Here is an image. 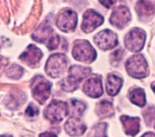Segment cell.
I'll return each instance as SVG.
<instances>
[{"label": "cell", "mask_w": 155, "mask_h": 137, "mask_svg": "<svg viewBox=\"0 0 155 137\" xmlns=\"http://www.w3.org/2000/svg\"><path fill=\"white\" fill-rule=\"evenodd\" d=\"M99 2L106 8H110L115 3V0H99Z\"/></svg>", "instance_id": "27"}, {"label": "cell", "mask_w": 155, "mask_h": 137, "mask_svg": "<svg viewBox=\"0 0 155 137\" xmlns=\"http://www.w3.org/2000/svg\"><path fill=\"white\" fill-rule=\"evenodd\" d=\"M23 73V70L22 67H20L18 64H13L11 65L8 70H7V75L13 79H18L22 77Z\"/></svg>", "instance_id": "22"}, {"label": "cell", "mask_w": 155, "mask_h": 137, "mask_svg": "<svg viewBox=\"0 0 155 137\" xmlns=\"http://www.w3.org/2000/svg\"><path fill=\"white\" fill-rule=\"evenodd\" d=\"M122 85H123V80L120 77L114 74H110L108 76L107 82H106L107 93L110 96L117 95Z\"/></svg>", "instance_id": "17"}, {"label": "cell", "mask_w": 155, "mask_h": 137, "mask_svg": "<svg viewBox=\"0 0 155 137\" xmlns=\"http://www.w3.org/2000/svg\"><path fill=\"white\" fill-rule=\"evenodd\" d=\"M125 67L128 73L135 79H143L149 74L148 64L142 54H134L131 56L127 61Z\"/></svg>", "instance_id": "3"}, {"label": "cell", "mask_w": 155, "mask_h": 137, "mask_svg": "<svg viewBox=\"0 0 155 137\" xmlns=\"http://www.w3.org/2000/svg\"><path fill=\"white\" fill-rule=\"evenodd\" d=\"M120 121L124 126L125 134L131 136L136 135L139 131L140 123L139 117H131L129 116H122Z\"/></svg>", "instance_id": "16"}, {"label": "cell", "mask_w": 155, "mask_h": 137, "mask_svg": "<svg viewBox=\"0 0 155 137\" xmlns=\"http://www.w3.org/2000/svg\"><path fill=\"white\" fill-rule=\"evenodd\" d=\"M130 20H131V13L129 8L127 7L121 5L114 8V11L112 12L110 18V23L114 27L122 29L128 25Z\"/></svg>", "instance_id": "10"}, {"label": "cell", "mask_w": 155, "mask_h": 137, "mask_svg": "<svg viewBox=\"0 0 155 137\" xmlns=\"http://www.w3.org/2000/svg\"><path fill=\"white\" fill-rule=\"evenodd\" d=\"M65 130L71 136H80L86 131V125L76 117H72L65 124Z\"/></svg>", "instance_id": "15"}, {"label": "cell", "mask_w": 155, "mask_h": 137, "mask_svg": "<svg viewBox=\"0 0 155 137\" xmlns=\"http://www.w3.org/2000/svg\"><path fill=\"white\" fill-rule=\"evenodd\" d=\"M39 137H57V135L51 132H44V133H41Z\"/></svg>", "instance_id": "28"}, {"label": "cell", "mask_w": 155, "mask_h": 137, "mask_svg": "<svg viewBox=\"0 0 155 137\" xmlns=\"http://www.w3.org/2000/svg\"><path fill=\"white\" fill-rule=\"evenodd\" d=\"M32 39L39 43H45L50 50H55L59 45L60 37L56 34L48 23H43L32 34Z\"/></svg>", "instance_id": "1"}, {"label": "cell", "mask_w": 155, "mask_h": 137, "mask_svg": "<svg viewBox=\"0 0 155 137\" xmlns=\"http://www.w3.org/2000/svg\"><path fill=\"white\" fill-rule=\"evenodd\" d=\"M38 107L34 106L33 104H30V105L28 107V108L26 110V114L28 115V117H34V116H37L38 114Z\"/></svg>", "instance_id": "26"}, {"label": "cell", "mask_w": 155, "mask_h": 137, "mask_svg": "<svg viewBox=\"0 0 155 137\" xmlns=\"http://www.w3.org/2000/svg\"><path fill=\"white\" fill-rule=\"evenodd\" d=\"M130 101L133 102L134 104L139 106V107H143L145 105V92L140 88L134 89L130 92Z\"/></svg>", "instance_id": "20"}, {"label": "cell", "mask_w": 155, "mask_h": 137, "mask_svg": "<svg viewBox=\"0 0 155 137\" xmlns=\"http://www.w3.org/2000/svg\"><path fill=\"white\" fill-rule=\"evenodd\" d=\"M106 126L107 125L105 124V123H102V124H100L97 126L95 137H107L106 136V134H105Z\"/></svg>", "instance_id": "24"}, {"label": "cell", "mask_w": 155, "mask_h": 137, "mask_svg": "<svg viewBox=\"0 0 155 137\" xmlns=\"http://www.w3.org/2000/svg\"><path fill=\"white\" fill-rule=\"evenodd\" d=\"M91 73V70L90 68L83 67L81 65H72L69 70V76L78 81L79 83L88 76Z\"/></svg>", "instance_id": "18"}, {"label": "cell", "mask_w": 155, "mask_h": 137, "mask_svg": "<svg viewBox=\"0 0 155 137\" xmlns=\"http://www.w3.org/2000/svg\"><path fill=\"white\" fill-rule=\"evenodd\" d=\"M67 59L65 54H55L51 55L46 64V73L52 78L61 76L66 70Z\"/></svg>", "instance_id": "6"}, {"label": "cell", "mask_w": 155, "mask_h": 137, "mask_svg": "<svg viewBox=\"0 0 155 137\" xmlns=\"http://www.w3.org/2000/svg\"><path fill=\"white\" fill-rule=\"evenodd\" d=\"M146 40L145 32L141 28H133L124 37V44L128 50L132 52H139L144 46Z\"/></svg>", "instance_id": "7"}, {"label": "cell", "mask_w": 155, "mask_h": 137, "mask_svg": "<svg viewBox=\"0 0 155 137\" xmlns=\"http://www.w3.org/2000/svg\"><path fill=\"white\" fill-rule=\"evenodd\" d=\"M79 85V82L74 79L71 76L67 77L65 79H63L61 82V87L64 91L67 92H73L78 88Z\"/></svg>", "instance_id": "21"}, {"label": "cell", "mask_w": 155, "mask_h": 137, "mask_svg": "<svg viewBox=\"0 0 155 137\" xmlns=\"http://www.w3.org/2000/svg\"><path fill=\"white\" fill-rule=\"evenodd\" d=\"M135 8L140 19H149L155 14V0H139Z\"/></svg>", "instance_id": "14"}, {"label": "cell", "mask_w": 155, "mask_h": 137, "mask_svg": "<svg viewBox=\"0 0 155 137\" xmlns=\"http://www.w3.org/2000/svg\"><path fill=\"white\" fill-rule=\"evenodd\" d=\"M68 112L69 110L66 102L52 101L44 111V116L51 123H59L67 117Z\"/></svg>", "instance_id": "5"}, {"label": "cell", "mask_w": 155, "mask_h": 137, "mask_svg": "<svg viewBox=\"0 0 155 137\" xmlns=\"http://www.w3.org/2000/svg\"><path fill=\"white\" fill-rule=\"evenodd\" d=\"M71 106L72 108L73 114L75 115L74 117H77V116H81L82 114L86 107V105L83 102L77 101V100H72L71 102Z\"/></svg>", "instance_id": "23"}, {"label": "cell", "mask_w": 155, "mask_h": 137, "mask_svg": "<svg viewBox=\"0 0 155 137\" xmlns=\"http://www.w3.org/2000/svg\"><path fill=\"white\" fill-rule=\"evenodd\" d=\"M151 88H152L153 91L155 92V82H154V83H153L152 84H151Z\"/></svg>", "instance_id": "30"}, {"label": "cell", "mask_w": 155, "mask_h": 137, "mask_svg": "<svg viewBox=\"0 0 155 137\" xmlns=\"http://www.w3.org/2000/svg\"><path fill=\"white\" fill-rule=\"evenodd\" d=\"M72 55L76 61L90 64L96 59L97 54L88 41L78 40L73 46Z\"/></svg>", "instance_id": "2"}, {"label": "cell", "mask_w": 155, "mask_h": 137, "mask_svg": "<svg viewBox=\"0 0 155 137\" xmlns=\"http://www.w3.org/2000/svg\"><path fill=\"white\" fill-rule=\"evenodd\" d=\"M104 23V17L92 9H89L83 15V23L81 29L86 33L93 32L95 29L102 25Z\"/></svg>", "instance_id": "11"}, {"label": "cell", "mask_w": 155, "mask_h": 137, "mask_svg": "<svg viewBox=\"0 0 155 137\" xmlns=\"http://www.w3.org/2000/svg\"><path fill=\"white\" fill-rule=\"evenodd\" d=\"M41 57H42V53L41 50L36 45H29L19 58L28 66H34L39 63Z\"/></svg>", "instance_id": "12"}, {"label": "cell", "mask_w": 155, "mask_h": 137, "mask_svg": "<svg viewBox=\"0 0 155 137\" xmlns=\"http://www.w3.org/2000/svg\"><path fill=\"white\" fill-rule=\"evenodd\" d=\"M141 137H155V134L153 133V132H148V133H145Z\"/></svg>", "instance_id": "29"}, {"label": "cell", "mask_w": 155, "mask_h": 137, "mask_svg": "<svg viewBox=\"0 0 155 137\" xmlns=\"http://www.w3.org/2000/svg\"><path fill=\"white\" fill-rule=\"evenodd\" d=\"M32 96L39 103L43 104L51 93V83L41 75L36 76L32 81Z\"/></svg>", "instance_id": "4"}, {"label": "cell", "mask_w": 155, "mask_h": 137, "mask_svg": "<svg viewBox=\"0 0 155 137\" xmlns=\"http://www.w3.org/2000/svg\"><path fill=\"white\" fill-rule=\"evenodd\" d=\"M114 107L108 101H101L96 107V113L100 117H108L114 114Z\"/></svg>", "instance_id": "19"}, {"label": "cell", "mask_w": 155, "mask_h": 137, "mask_svg": "<svg viewBox=\"0 0 155 137\" xmlns=\"http://www.w3.org/2000/svg\"><path fill=\"white\" fill-rule=\"evenodd\" d=\"M77 15L76 13L71 9L62 10L57 16V26L61 31L64 32H73L77 25Z\"/></svg>", "instance_id": "8"}, {"label": "cell", "mask_w": 155, "mask_h": 137, "mask_svg": "<svg viewBox=\"0 0 155 137\" xmlns=\"http://www.w3.org/2000/svg\"><path fill=\"white\" fill-rule=\"evenodd\" d=\"M83 92L86 95L96 98L103 94V87H102L101 79L100 78L95 77L91 78L84 83L83 86Z\"/></svg>", "instance_id": "13"}, {"label": "cell", "mask_w": 155, "mask_h": 137, "mask_svg": "<svg viewBox=\"0 0 155 137\" xmlns=\"http://www.w3.org/2000/svg\"><path fill=\"white\" fill-rule=\"evenodd\" d=\"M96 45L100 49L107 51L115 47L118 45V38L116 34L110 30H104L96 34L94 37Z\"/></svg>", "instance_id": "9"}, {"label": "cell", "mask_w": 155, "mask_h": 137, "mask_svg": "<svg viewBox=\"0 0 155 137\" xmlns=\"http://www.w3.org/2000/svg\"><path fill=\"white\" fill-rule=\"evenodd\" d=\"M1 137H13L12 135H2Z\"/></svg>", "instance_id": "31"}, {"label": "cell", "mask_w": 155, "mask_h": 137, "mask_svg": "<svg viewBox=\"0 0 155 137\" xmlns=\"http://www.w3.org/2000/svg\"><path fill=\"white\" fill-rule=\"evenodd\" d=\"M144 118L145 121H147V123L149 124L151 123L153 120L155 119V110L153 108H149L147 112H146L145 115H144Z\"/></svg>", "instance_id": "25"}]
</instances>
